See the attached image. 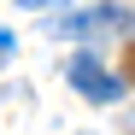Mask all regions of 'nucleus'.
<instances>
[{
	"mask_svg": "<svg viewBox=\"0 0 135 135\" xmlns=\"http://www.w3.org/2000/svg\"><path fill=\"white\" fill-rule=\"evenodd\" d=\"M18 6H65V0H18Z\"/></svg>",
	"mask_w": 135,
	"mask_h": 135,
	"instance_id": "nucleus-4",
	"label": "nucleus"
},
{
	"mask_svg": "<svg viewBox=\"0 0 135 135\" xmlns=\"http://www.w3.org/2000/svg\"><path fill=\"white\" fill-rule=\"evenodd\" d=\"M53 35H88V30H129V12L123 6H94V12H59L53 24H47Z\"/></svg>",
	"mask_w": 135,
	"mask_h": 135,
	"instance_id": "nucleus-2",
	"label": "nucleus"
},
{
	"mask_svg": "<svg viewBox=\"0 0 135 135\" xmlns=\"http://www.w3.org/2000/svg\"><path fill=\"white\" fill-rule=\"evenodd\" d=\"M65 76H71V88H76L82 100H94V106H106V100H123V76H112V71H106L94 53H76L71 65H65Z\"/></svg>",
	"mask_w": 135,
	"mask_h": 135,
	"instance_id": "nucleus-1",
	"label": "nucleus"
},
{
	"mask_svg": "<svg viewBox=\"0 0 135 135\" xmlns=\"http://www.w3.org/2000/svg\"><path fill=\"white\" fill-rule=\"evenodd\" d=\"M12 47H18V41H12V30H0V59H6Z\"/></svg>",
	"mask_w": 135,
	"mask_h": 135,
	"instance_id": "nucleus-3",
	"label": "nucleus"
}]
</instances>
